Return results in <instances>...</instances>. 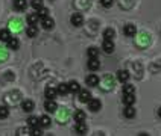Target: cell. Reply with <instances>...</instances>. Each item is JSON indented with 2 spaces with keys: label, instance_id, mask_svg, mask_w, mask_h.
<instances>
[{
  "label": "cell",
  "instance_id": "obj_1",
  "mask_svg": "<svg viewBox=\"0 0 161 136\" xmlns=\"http://www.w3.org/2000/svg\"><path fill=\"white\" fill-rule=\"evenodd\" d=\"M71 24H73L75 27H80V26L84 24V15H82L80 12L73 14V15H71Z\"/></svg>",
  "mask_w": 161,
  "mask_h": 136
},
{
  "label": "cell",
  "instance_id": "obj_2",
  "mask_svg": "<svg viewBox=\"0 0 161 136\" xmlns=\"http://www.w3.org/2000/svg\"><path fill=\"white\" fill-rule=\"evenodd\" d=\"M88 106H90L91 112H99V110H101V107H102V103L97 100V98H90Z\"/></svg>",
  "mask_w": 161,
  "mask_h": 136
},
{
  "label": "cell",
  "instance_id": "obj_3",
  "mask_svg": "<svg viewBox=\"0 0 161 136\" xmlns=\"http://www.w3.org/2000/svg\"><path fill=\"white\" fill-rule=\"evenodd\" d=\"M80 103H88L91 98V94L90 91H87V89H79V95H78Z\"/></svg>",
  "mask_w": 161,
  "mask_h": 136
},
{
  "label": "cell",
  "instance_id": "obj_4",
  "mask_svg": "<svg viewBox=\"0 0 161 136\" xmlns=\"http://www.w3.org/2000/svg\"><path fill=\"white\" fill-rule=\"evenodd\" d=\"M102 49H103L105 53H112V51H114V42H112L111 39H103Z\"/></svg>",
  "mask_w": 161,
  "mask_h": 136
},
{
  "label": "cell",
  "instance_id": "obj_5",
  "mask_svg": "<svg viewBox=\"0 0 161 136\" xmlns=\"http://www.w3.org/2000/svg\"><path fill=\"white\" fill-rule=\"evenodd\" d=\"M85 83L88 85V86H97L99 85V77L96 76V74H90V76H87L85 79Z\"/></svg>",
  "mask_w": 161,
  "mask_h": 136
},
{
  "label": "cell",
  "instance_id": "obj_6",
  "mask_svg": "<svg viewBox=\"0 0 161 136\" xmlns=\"http://www.w3.org/2000/svg\"><path fill=\"white\" fill-rule=\"evenodd\" d=\"M28 8V0H14V9L24 11Z\"/></svg>",
  "mask_w": 161,
  "mask_h": 136
},
{
  "label": "cell",
  "instance_id": "obj_7",
  "mask_svg": "<svg viewBox=\"0 0 161 136\" xmlns=\"http://www.w3.org/2000/svg\"><path fill=\"white\" fill-rule=\"evenodd\" d=\"M53 24H55V21L50 18V17H46V18H41V26H43V29H52L53 27Z\"/></svg>",
  "mask_w": 161,
  "mask_h": 136
},
{
  "label": "cell",
  "instance_id": "obj_8",
  "mask_svg": "<svg viewBox=\"0 0 161 136\" xmlns=\"http://www.w3.org/2000/svg\"><path fill=\"white\" fill-rule=\"evenodd\" d=\"M129 77H131L129 71H125V70H120V71L117 73V79H119L120 82H123V83H126V82L129 80Z\"/></svg>",
  "mask_w": 161,
  "mask_h": 136
},
{
  "label": "cell",
  "instance_id": "obj_9",
  "mask_svg": "<svg viewBox=\"0 0 161 136\" xmlns=\"http://www.w3.org/2000/svg\"><path fill=\"white\" fill-rule=\"evenodd\" d=\"M44 109L47 110V112H56V109H58V106H56V103L53 101V100H47L46 103H44Z\"/></svg>",
  "mask_w": 161,
  "mask_h": 136
},
{
  "label": "cell",
  "instance_id": "obj_10",
  "mask_svg": "<svg viewBox=\"0 0 161 136\" xmlns=\"http://www.w3.org/2000/svg\"><path fill=\"white\" fill-rule=\"evenodd\" d=\"M123 30H125V35H126V36H135V33H137V29H135L134 24H126Z\"/></svg>",
  "mask_w": 161,
  "mask_h": 136
},
{
  "label": "cell",
  "instance_id": "obj_11",
  "mask_svg": "<svg viewBox=\"0 0 161 136\" xmlns=\"http://www.w3.org/2000/svg\"><path fill=\"white\" fill-rule=\"evenodd\" d=\"M38 18H40V17H38V14H37V12H35V14H29V15L26 17L29 26H35V24L38 23Z\"/></svg>",
  "mask_w": 161,
  "mask_h": 136
},
{
  "label": "cell",
  "instance_id": "obj_12",
  "mask_svg": "<svg viewBox=\"0 0 161 136\" xmlns=\"http://www.w3.org/2000/svg\"><path fill=\"white\" fill-rule=\"evenodd\" d=\"M134 101H135L134 94H123V103H125L126 106H132Z\"/></svg>",
  "mask_w": 161,
  "mask_h": 136
},
{
  "label": "cell",
  "instance_id": "obj_13",
  "mask_svg": "<svg viewBox=\"0 0 161 136\" xmlns=\"http://www.w3.org/2000/svg\"><path fill=\"white\" fill-rule=\"evenodd\" d=\"M99 67H101L99 61H97L96 58H90V61H88V68H90L91 71H96V70H99Z\"/></svg>",
  "mask_w": 161,
  "mask_h": 136
},
{
  "label": "cell",
  "instance_id": "obj_14",
  "mask_svg": "<svg viewBox=\"0 0 161 136\" xmlns=\"http://www.w3.org/2000/svg\"><path fill=\"white\" fill-rule=\"evenodd\" d=\"M6 46H8V49H11V50H17L18 49V39L15 38V36H11V39L6 42Z\"/></svg>",
  "mask_w": 161,
  "mask_h": 136
},
{
  "label": "cell",
  "instance_id": "obj_15",
  "mask_svg": "<svg viewBox=\"0 0 161 136\" xmlns=\"http://www.w3.org/2000/svg\"><path fill=\"white\" fill-rule=\"evenodd\" d=\"M34 107H35V103H34L32 100H26V101L23 103V110H24V112H32Z\"/></svg>",
  "mask_w": 161,
  "mask_h": 136
},
{
  "label": "cell",
  "instance_id": "obj_16",
  "mask_svg": "<svg viewBox=\"0 0 161 136\" xmlns=\"http://www.w3.org/2000/svg\"><path fill=\"white\" fill-rule=\"evenodd\" d=\"M0 39L2 41H5V42H8L11 39V32L8 29H2L0 30Z\"/></svg>",
  "mask_w": 161,
  "mask_h": 136
},
{
  "label": "cell",
  "instance_id": "obj_17",
  "mask_svg": "<svg viewBox=\"0 0 161 136\" xmlns=\"http://www.w3.org/2000/svg\"><path fill=\"white\" fill-rule=\"evenodd\" d=\"M26 33H28V36H30V38H35V36L38 35V29H37V26H29V27L26 29Z\"/></svg>",
  "mask_w": 161,
  "mask_h": 136
},
{
  "label": "cell",
  "instance_id": "obj_18",
  "mask_svg": "<svg viewBox=\"0 0 161 136\" xmlns=\"http://www.w3.org/2000/svg\"><path fill=\"white\" fill-rule=\"evenodd\" d=\"M79 89H80V86L76 80H71L70 83H69V91L70 92H79Z\"/></svg>",
  "mask_w": 161,
  "mask_h": 136
},
{
  "label": "cell",
  "instance_id": "obj_19",
  "mask_svg": "<svg viewBox=\"0 0 161 136\" xmlns=\"http://www.w3.org/2000/svg\"><path fill=\"white\" fill-rule=\"evenodd\" d=\"M56 94H58V91L53 89V88H47V89H46V97H47V100H53V98L56 97Z\"/></svg>",
  "mask_w": 161,
  "mask_h": 136
},
{
  "label": "cell",
  "instance_id": "obj_20",
  "mask_svg": "<svg viewBox=\"0 0 161 136\" xmlns=\"http://www.w3.org/2000/svg\"><path fill=\"white\" fill-rule=\"evenodd\" d=\"M114 36H116V32L112 29H105L103 30V39H114Z\"/></svg>",
  "mask_w": 161,
  "mask_h": 136
},
{
  "label": "cell",
  "instance_id": "obj_21",
  "mask_svg": "<svg viewBox=\"0 0 161 136\" xmlns=\"http://www.w3.org/2000/svg\"><path fill=\"white\" fill-rule=\"evenodd\" d=\"M76 132H78L79 135H85V133H87V126L84 124V121H80V123L76 124Z\"/></svg>",
  "mask_w": 161,
  "mask_h": 136
},
{
  "label": "cell",
  "instance_id": "obj_22",
  "mask_svg": "<svg viewBox=\"0 0 161 136\" xmlns=\"http://www.w3.org/2000/svg\"><path fill=\"white\" fill-rule=\"evenodd\" d=\"M28 126L30 127V129H34V127H38L40 126V119L37 117H30L29 119H28Z\"/></svg>",
  "mask_w": 161,
  "mask_h": 136
},
{
  "label": "cell",
  "instance_id": "obj_23",
  "mask_svg": "<svg viewBox=\"0 0 161 136\" xmlns=\"http://www.w3.org/2000/svg\"><path fill=\"white\" fill-rule=\"evenodd\" d=\"M56 91H58V94H67L69 92V83H60Z\"/></svg>",
  "mask_w": 161,
  "mask_h": 136
},
{
  "label": "cell",
  "instance_id": "obj_24",
  "mask_svg": "<svg viewBox=\"0 0 161 136\" xmlns=\"http://www.w3.org/2000/svg\"><path fill=\"white\" fill-rule=\"evenodd\" d=\"M125 117L126 118H134L135 117V109L132 106H126V109H125Z\"/></svg>",
  "mask_w": 161,
  "mask_h": 136
},
{
  "label": "cell",
  "instance_id": "obj_25",
  "mask_svg": "<svg viewBox=\"0 0 161 136\" xmlns=\"http://www.w3.org/2000/svg\"><path fill=\"white\" fill-rule=\"evenodd\" d=\"M40 126L49 127V126H50V118L47 117V115H43V117L40 118Z\"/></svg>",
  "mask_w": 161,
  "mask_h": 136
},
{
  "label": "cell",
  "instance_id": "obj_26",
  "mask_svg": "<svg viewBox=\"0 0 161 136\" xmlns=\"http://www.w3.org/2000/svg\"><path fill=\"white\" fill-rule=\"evenodd\" d=\"M75 119H76L78 123L84 121V119H85V112H84V110H76V112H75Z\"/></svg>",
  "mask_w": 161,
  "mask_h": 136
},
{
  "label": "cell",
  "instance_id": "obj_27",
  "mask_svg": "<svg viewBox=\"0 0 161 136\" xmlns=\"http://www.w3.org/2000/svg\"><path fill=\"white\" fill-rule=\"evenodd\" d=\"M8 115H9V107L0 106V118H8Z\"/></svg>",
  "mask_w": 161,
  "mask_h": 136
},
{
  "label": "cell",
  "instance_id": "obj_28",
  "mask_svg": "<svg viewBox=\"0 0 161 136\" xmlns=\"http://www.w3.org/2000/svg\"><path fill=\"white\" fill-rule=\"evenodd\" d=\"M38 17L40 18H46V17H49V9L47 8H41V9H38Z\"/></svg>",
  "mask_w": 161,
  "mask_h": 136
},
{
  "label": "cell",
  "instance_id": "obj_29",
  "mask_svg": "<svg viewBox=\"0 0 161 136\" xmlns=\"http://www.w3.org/2000/svg\"><path fill=\"white\" fill-rule=\"evenodd\" d=\"M30 5H32V8H35V9H41V8H43V0H32Z\"/></svg>",
  "mask_w": 161,
  "mask_h": 136
},
{
  "label": "cell",
  "instance_id": "obj_30",
  "mask_svg": "<svg viewBox=\"0 0 161 136\" xmlns=\"http://www.w3.org/2000/svg\"><path fill=\"white\" fill-rule=\"evenodd\" d=\"M134 86L132 85H123V94H134Z\"/></svg>",
  "mask_w": 161,
  "mask_h": 136
},
{
  "label": "cell",
  "instance_id": "obj_31",
  "mask_svg": "<svg viewBox=\"0 0 161 136\" xmlns=\"http://www.w3.org/2000/svg\"><path fill=\"white\" fill-rule=\"evenodd\" d=\"M97 55H99V51H97L96 47H90V49H88V56H90V58H97Z\"/></svg>",
  "mask_w": 161,
  "mask_h": 136
},
{
  "label": "cell",
  "instance_id": "obj_32",
  "mask_svg": "<svg viewBox=\"0 0 161 136\" xmlns=\"http://www.w3.org/2000/svg\"><path fill=\"white\" fill-rule=\"evenodd\" d=\"M112 2H114V0H102L101 3H102V6H105V8H110L111 5H112Z\"/></svg>",
  "mask_w": 161,
  "mask_h": 136
},
{
  "label": "cell",
  "instance_id": "obj_33",
  "mask_svg": "<svg viewBox=\"0 0 161 136\" xmlns=\"http://www.w3.org/2000/svg\"><path fill=\"white\" fill-rule=\"evenodd\" d=\"M158 115H160V118H161V107L158 109Z\"/></svg>",
  "mask_w": 161,
  "mask_h": 136
}]
</instances>
